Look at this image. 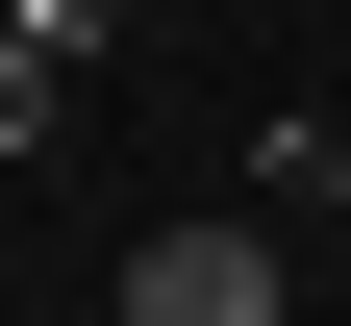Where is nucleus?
I'll return each instance as SVG.
<instances>
[{"instance_id": "nucleus-1", "label": "nucleus", "mask_w": 351, "mask_h": 326, "mask_svg": "<svg viewBox=\"0 0 351 326\" xmlns=\"http://www.w3.org/2000/svg\"><path fill=\"white\" fill-rule=\"evenodd\" d=\"M101 326H301V251L251 201H201V226H151V251L101 276Z\"/></svg>"}, {"instance_id": "nucleus-2", "label": "nucleus", "mask_w": 351, "mask_h": 326, "mask_svg": "<svg viewBox=\"0 0 351 326\" xmlns=\"http://www.w3.org/2000/svg\"><path fill=\"white\" fill-rule=\"evenodd\" d=\"M75 126V25H0V151H51Z\"/></svg>"}, {"instance_id": "nucleus-3", "label": "nucleus", "mask_w": 351, "mask_h": 326, "mask_svg": "<svg viewBox=\"0 0 351 326\" xmlns=\"http://www.w3.org/2000/svg\"><path fill=\"white\" fill-rule=\"evenodd\" d=\"M25 25H75V51H101V25H125V0H25Z\"/></svg>"}]
</instances>
